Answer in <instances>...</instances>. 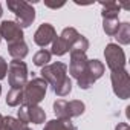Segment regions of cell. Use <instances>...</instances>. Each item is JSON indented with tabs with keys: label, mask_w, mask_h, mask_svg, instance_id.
<instances>
[{
	"label": "cell",
	"mask_w": 130,
	"mask_h": 130,
	"mask_svg": "<svg viewBox=\"0 0 130 130\" xmlns=\"http://www.w3.org/2000/svg\"><path fill=\"white\" fill-rule=\"evenodd\" d=\"M87 61L86 52L80 51H71V63H69V74L78 81L80 89H90L95 83V80L87 74Z\"/></svg>",
	"instance_id": "6da1fadb"
},
{
	"label": "cell",
	"mask_w": 130,
	"mask_h": 130,
	"mask_svg": "<svg viewBox=\"0 0 130 130\" xmlns=\"http://www.w3.org/2000/svg\"><path fill=\"white\" fill-rule=\"evenodd\" d=\"M40 74H41V78L47 84H51L54 87V90L58 89L61 84H64L69 80V77L66 75L68 74V66L64 63H61V61H55L52 64H46V66L41 68Z\"/></svg>",
	"instance_id": "7a4b0ae2"
},
{
	"label": "cell",
	"mask_w": 130,
	"mask_h": 130,
	"mask_svg": "<svg viewBox=\"0 0 130 130\" xmlns=\"http://www.w3.org/2000/svg\"><path fill=\"white\" fill-rule=\"evenodd\" d=\"M46 90H47V83L43 78H32L23 87L22 106H38V103L44 100Z\"/></svg>",
	"instance_id": "3957f363"
},
{
	"label": "cell",
	"mask_w": 130,
	"mask_h": 130,
	"mask_svg": "<svg viewBox=\"0 0 130 130\" xmlns=\"http://www.w3.org/2000/svg\"><path fill=\"white\" fill-rule=\"evenodd\" d=\"M6 5H8V9H11V12L15 14V19H17L15 23L22 29L29 28L35 20V9L32 8L31 3L23 2V0H8Z\"/></svg>",
	"instance_id": "277c9868"
},
{
	"label": "cell",
	"mask_w": 130,
	"mask_h": 130,
	"mask_svg": "<svg viewBox=\"0 0 130 130\" xmlns=\"http://www.w3.org/2000/svg\"><path fill=\"white\" fill-rule=\"evenodd\" d=\"M84 110H86V106L80 100H72V101L57 100L54 103V113L60 119H71V118L80 116L84 113Z\"/></svg>",
	"instance_id": "5b68a950"
},
{
	"label": "cell",
	"mask_w": 130,
	"mask_h": 130,
	"mask_svg": "<svg viewBox=\"0 0 130 130\" xmlns=\"http://www.w3.org/2000/svg\"><path fill=\"white\" fill-rule=\"evenodd\" d=\"M78 37H80V34L75 28H64L61 35L54 38L51 54H54L57 57H61L64 54L71 52V49H72V46H74V43L77 41Z\"/></svg>",
	"instance_id": "8992f818"
},
{
	"label": "cell",
	"mask_w": 130,
	"mask_h": 130,
	"mask_svg": "<svg viewBox=\"0 0 130 130\" xmlns=\"http://www.w3.org/2000/svg\"><path fill=\"white\" fill-rule=\"evenodd\" d=\"M8 80L11 89H23L28 83V66L22 60H12L8 66Z\"/></svg>",
	"instance_id": "52a82bcc"
},
{
	"label": "cell",
	"mask_w": 130,
	"mask_h": 130,
	"mask_svg": "<svg viewBox=\"0 0 130 130\" xmlns=\"http://www.w3.org/2000/svg\"><path fill=\"white\" fill-rule=\"evenodd\" d=\"M104 57H106L107 66H109V69L112 72L125 69V54L121 49V46H118L116 43H109L106 46Z\"/></svg>",
	"instance_id": "ba28073f"
},
{
	"label": "cell",
	"mask_w": 130,
	"mask_h": 130,
	"mask_svg": "<svg viewBox=\"0 0 130 130\" xmlns=\"http://www.w3.org/2000/svg\"><path fill=\"white\" fill-rule=\"evenodd\" d=\"M110 80H112L113 93L118 98H121V100L130 98V75H128V72L125 69L112 72Z\"/></svg>",
	"instance_id": "9c48e42d"
},
{
	"label": "cell",
	"mask_w": 130,
	"mask_h": 130,
	"mask_svg": "<svg viewBox=\"0 0 130 130\" xmlns=\"http://www.w3.org/2000/svg\"><path fill=\"white\" fill-rule=\"evenodd\" d=\"M19 121L23 124H41L46 119V112L40 107V106H20L19 109Z\"/></svg>",
	"instance_id": "30bf717a"
},
{
	"label": "cell",
	"mask_w": 130,
	"mask_h": 130,
	"mask_svg": "<svg viewBox=\"0 0 130 130\" xmlns=\"http://www.w3.org/2000/svg\"><path fill=\"white\" fill-rule=\"evenodd\" d=\"M0 37L5 38L9 43H14V41H20L23 40V29L12 20H3L2 25H0Z\"/></svg>",
	"instance_id": "8fae6325"
},
{
	"label": "cell",
	"mask_w": 130,
	"mask_h": 130,
	"mask_svg": "<svg viewBox=\"0 0 130 130\" xmlns=\"http://www.w3.org/2000/svg\"><path fill=\"white\" fill-rule=\"evenodd\" d=\"M57 37V31L51 23H43L40 25V28L35 31L34 34V41L35 44H38L40 47H46L49 43L54 41V38Z\"/></svg>",
	"instance_id": "7c38bea8"
},
{
	"label": "cell",
	"mask_w": 130,
	"mask_h": 130,
	"mask_svg": "<svg viewBox=\"0 0 130 130\" xmlns=\"http://www.w3.org/2000/svg\"><path fill=\"white\" fill-rule=\"evenodd\" d=\"M8 52L14 60H23L28 55V44L25 43V40L9 43L8 44Z\"/></svg>",
	"instance_id": "4fadbf2b"
},
{
	"label": "cell",
	"mask_w": 130,
	"mask_h": 130,
	"mask_svg": "<svg viewBox=\"0 0 130 130\" xmlns=\"http://www.w3.org/2000/svg\"><path fill=\"white\" fill-rule=\"evenodd\" d=\"M43 130H75V125L72 124L71 119H51L46 122Z\"/></svg>",
	"instance_id": "5bb4252c"
},
{
	"label": "cell",
	"mask_w": 130,
	"mask_h": 130,
	"mask_svg": "<svg viewBox=\"0 0 130 130\" xmlns=\"http://www.w3.org/2000/svg\"><path fill=\"white\" fill-rule=\"evenodd\" d=\"M104 71H106V68H104V64L100 60H89L87 61V74L95 81L104 75Z\"/></svg>",
	"instance_id": "9a60e30c"
},
{
	"label": "cell",
	"mask_w": 130,
	"mask_h": 130,
	"mask_svg": "<svg viewBox=\"0 0 130 130\" xmlns=\"http://www.w3.org/2000/svg\"><path fill=\"white\" fill-rule=\"evenodd\" d=\"M113 37L118 40L119 44H128L130 43V23L128 22L119 23V28Z\"/></svg>",
	"instance_id": "2e32d148"
},
{
	"label": "cell",
	"mask_w": 130,
	"mask_h": 130,
	"mask_svg": "<svg viewBox=\"0 0 130 130\" xmlns=\"http://www.w3.org/2000/svg\"><path fill=\"white\" fill-rule=\"evenodd\" d=\"M23 103V89H11L6 95V104L9 107H17Z\"/></svg>",
	"instance_id": "e0dca14e"
},
{
	"label": "cell",
	"mask_w": 130,
	"mask_h": 130,
	"mask_svg": "<svg viewBox=\"0 0 130 130\" xmlns=\"http://www.w3.org/2000/svg\"><path fill=\"white\" fill-rule=\"evenodd\" d=\"M51 57H52V54L49 51L41 49V51H38L34 55V64H35V66H38V68H43V66H46V64H49Z\"/></svg>",
	"instance_id": "ac0fdd59"
},
{
	"label": "cell",
	"mask_w": 130,
	"mask_h": 130,
	"mask_svg": "<svg viewBox=\"0 0 130 130\" xmlns=\"http://www.w3.org/2000/svg\"><path fill=\"white\" fill-rule=\"evenodd\" d=\"M0 130H14V118L12 116H3V121L0 124Z\"/></svg>",
	"instance_id": "d6986e66"
},
{
	"label": "cell",
	"mask_w": 130,
	"mask_h": 130,
	"mask_svg": "<svg viewBox=\"0 0 130 130\" xmlns=\"http://www.w3.org/2000/svg\"><path fill=\"white\" fill-rule=\"evenodd\" d=\"M8 72V63L5 61L3 57H0V80H3Z\"/></svg>",
	"instance_id": "ffe728a7"
},
{
	"label": "cell",
	"mask_w": 130,
	"mask_h": 130,
	"mask_svg": "<svg viewBox=\"0 0 130 130\" xmlns=\"http://www.w3.org/2000/svg\"><path fill=\"white\" fill-rule=\"evenodd\" d=\"M14 130H31L26 124H23V122H20L17 118H14Z\"/></svg>",
	"instance_id": "44dd1931"
},
{
	"label": "cell",
	"mask_w": 130,
	"mask_h": 130,
	"mask_svg": "<svg viewBox=\"0 0 130 130\" xmlns=\"http://www.w3.org/2000/svg\"><path fill=\"white\" fill-rule=\"evenodd\" d=\"M115 130H130L127 122H118V125L115 127Z\"/></svg>",
	"instance_id": "7402d4cb"
},
{
	"label": "cell",
	"mask_w": 130,
	"mask_h": 130,
	"mask_svg": "<svg viewBox=\"0 0 130 130\" xmlns=\"http://www.w3.org/2000/svg\"><path fill=\"white\" fill-rule=\"evenodd\" d=\"M2 14H3V11H2V3H0V17H2Z\"/></svg>",
	"instance_id": "603a6c76"
},
{
	"label": "cell",
	"mask_w": 130,
	"mask_h": 130,
	"mask_svg": "<svg viewBox=\"0 0 130 130\" xmlns=\"http://www.w3.org/2000/svg\"><path fill=\"white\" fill-rule=\"evenodd\" d=\"M2 121H3V115L0 113V124H2Z\"/></svg>",
	"instance_id": "cb8c5ba5"
},
{
	"label": "cell",
	"mask_w": 130,
	"mask_h": 130,
	"mask_svg": "<svg viewBox=\"0 0 130 130\" xmlns=\"http://www.w3.org/2000/svg\"><path fill=\"white\" fill-rule=\"evenodd\" d=\"M0 95H2V86H0Z\"/></svg>",
	"instance_id": "d4e9b609"
},
{
	"label": "cell",
	"mask_w": 130,
	"mask_h": 130,
	"mask_svg": "<svg viewBox=\"0 0 130 130\" xmlns=\"http://www.w3.org/2000/svg\"><path fill=\"white\" fill-rule=\"evenodd\" d=\"M0 41H2V37H0Z\"/></svg>",
	"instance_id": "484cf974"
}]
</instances>
